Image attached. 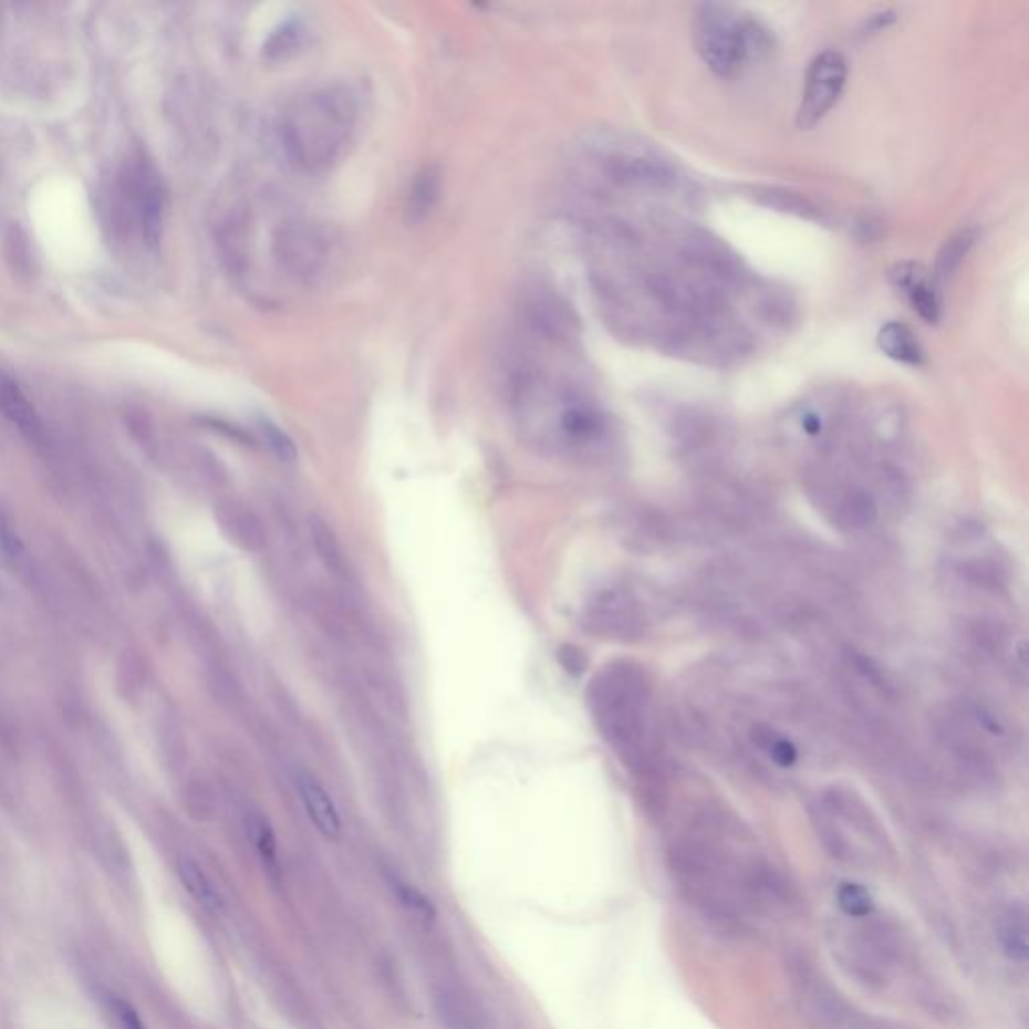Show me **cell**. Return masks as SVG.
Instances as JSON below:
<instances>
[{
  "instance_id": "1",
  "label": "cell",
  "mask_w": 1029,
  "mask_h": 1029,
  "mask_svg": "<svg viewBox=\"0 0 1029 1029\" xmlns=\"http://www.w3.org/2000/svg\"><path fill=\"white\" fill-rule=\"evenodd\" d=\"M679 895L726 933H750L790 903L787 881L738 827L706 817L669 846Z\"/></svg>"
},
{
  "instance_id": "2",
  "label": "cell",
  "mask_w": 1029,
  "mask_h": 1029,
  "mask_svg": "<svg viewBox=\"0 0 1029 1029\" xmlns=\"http://www.w3.org/2000/svg\"><path fill=\"white\" fill-rule=\"evenodd\" d=\"M358 117V95L349 85H324L298 95L278 127L285 159L304 174L329 172L354 142Z\"/></svg>"
},
{
  "instance_id": "3",
  "label": "cell",
  "mask_w": 1029,
  "mask_h": 1029,
  "mask_svg": "<svg viewBox=\"0 0 1029 1029\" xmlns=\"http://www.w3.org/2000/svg\"><path fill=\"white\" fill-rule=\"evenodd\" d=\"M593 716L625 767L644 772L649 767V682L632 662H615L593 679Z\"/></svg>"
},
{
  "instance_id": "4",
  "label": "cell",
  "mask_w": 1029,
  "mask_h": 1029,
  "mask_svg": "<svg viewBox=\"0 0 1029 1029\" xmlns=\"http://www.w3.org/2000/svg\"><path fill=\"white\" fill-rule=\"evenodd\" d=\"M692 29L698 55L718 77H742L775 51V37L767 24L734 4H700Z\"/></svg>"
},
{
  "instance_id": "5",
  "label": "cell",
  "mask_w": 1029,
  "mask_h": 1029,
  "mask_svg": "<svg viewBox=\"0 0 1029 1029\" xmlns=\"http://www.w3.org/2000/svg\"><path fill=\"white\" fill-rule=\"evenodd\" d=\"M811 817L822 846L836 861L861 869H887L895 863V849L883 822L851 790H827Z\"/></svg>"
},
{
  "instance_id": "6",
  "label": "cell",
  "mask_w": 1029,
  "mask_h": 1029,
  "mask_svg": "<svg viewBox=\"0 0 1029 1029\" xmlns=\"http://www.w3.org/2000/svg\"><path fill=\"white\" fill-rule=\"evenodd\" d=\"M831 935L836 959L869 989H888L915 969L907 935L876 910L859 919L844 917Z\"/></svg>"
},
{
  "instance_id": "7",
  "label": "cell",
  "mask_w": 1029,
  "mask_h": 1029,
  "mask_svg": "<svg viewBox=\"0 0 1029 1029\" xmlns=\"http://www.w3.org/2000/svg\"><path fill=\"white\" fill-rule=\"evenodd\" d=\"M263 262L274 274L294 288L318 284L329 270L332 243L318 224L297 214H280L272 219L270 230L263 231Z\"/></svg>"
},
{
  "instance_id": "8",
  "label": "cell",
  "mask_w": 1029,
  "mask_h": 1029,
  "mask_svg": "<svg viewBox=\"0 0 1029 1029\" xmlns=\"http://www.w3.org/2000/svg\"><path fill=\"white\" fill-rule=\"evenodd\" d=\"M789 986L800 1018L811 1029H898L854 1006L802 955L789 959Z\"/></svg>"
},
{
  "instance_id": "9",
  "label": "cell",
  "mask_w": 1029,
  "mask_h": 1029,
  "mask_svg": "<svg viewBox=\"0 0 1029 1029\" xmlns=\"http://www.w3.org/2000/svg\"><path fill=\"white\" fill-rule=\"evenodd\" d=\"M846 77L849 65L841 53L824 51L812 59L797 111V125L800 129L817 127L831 113L843 95Z\"/></svg>"
},
{
  "instance_id": "10",
  "label": "cell",
  "mask_w": 1029,
  "mask_h": 1029,
  "mask_svg": "<svg viewBox=\"0 0 1029 1029\" xmlns=\"http://www.w3.org/2000/svg\"><path fill=\"white\" fill-rule=\"evenodd\" d=\"M588 624L595 634L607 637H635L642 634L644 620L637 610V603L624 590H607L600 593L590 605Z\"/></svg>"
},
{
  "instance_id": "11",
  "label": "cell",
  "mask_w": 1029,
  "mask_h": 1029,
  "mask_svg": "<svg viewBox=\"0 0 1029 1029\" xmlns=\"http://www.w3.org/2000/svg\"><path fill=\"white\" fill-rule=\"evenodd\" d=\"M888 278L898 292L910 300L915 314H919L927 324H937L942 318V298L935 278L921 263H897Z\"/></svg>"
},
{
  "instance_id": "12",
  "label": "cell",
  "mask_w": 1029,
  "mask_h": 1029,
  "mask_svg": "<svg viewBox=\"0 0 1029 1029\" xmlns=\"http://www.w3.org/2000/svg\"><path fill=\"white\" fill-rule=\"evenodd\" d=\"M994 933L1001 953L1014 964L1026 965L1029 957L1028 910L1023 903H1009L997 911Z\"/></svg>"
},
{
  "instance_id": "13",
  "label": "cell",
  "mask_w": 1029,
  "mask_h": 1029,
  "mask_svg": "<svg viewBox=\"0 0 1029 1029\" xmlns=\"http://www.w3.org/2000/svg\"><path fill=\"white\" fill-rule=\"evenodd\" d=\"M298 792L300 799L304 802L310 821L316 824L318 831L322 832L329 839H336L340 834L339 811L334 807V800L330 799L326 789L318 782L316 778L310 777L306 772L298 775Z\"/></svg>"
},
{
  "instance_id": "14",
  "label": "cell",
  "mask_w": 1029,
  "mask_h": 1029,
  "mask_svg": "<svg viewBox=\"0 0 1029 1029\" xmlns=\"http://www.w3.org/2000/svg\"><path fill=\"white\" fill-rule=\"evenodd\" d=\"M0 413L21 428L27 437L41 435V418L37 415L31 401L22 393L21 386L11 376L0 373Z\"/></svg>"
},
{
  "instance_id": "15",
  "label": "cell",
  "mask_w": 1029,
  "mask_h": 1029,
  "mask_svg": "<svg viewBox=\"0 0 1029 1029\" xmlns=\"http://www.w3.org/2000/svg\"><path fill=\"white\" fill-rule=\"evenodd\" d=\"M876 344L881 352L891 361L907 364V366H923L925 352L921 349L919 340L913 330L901 322H888L876 334Z\"/></svg>"
},
{
  "instance_id": "16",
  "label": "cell",
  "mask_w": 1029,
  "mask_h": 1029,
  "mask_svg": "<svg viewBox=\"0 0 1029 1029\" xmlns=\"http://www.w3.org/2000/svg\"><path fill=\"white\" fill-rule=\"evenodd\" d=\"M836 521L846 529H865L876 519V505L865 489L844 491L834 505Z\"/></svg>"
},
{
  "instance_id": "17",
  "label": "cell",
  "mask_w": 1029,
  "mask_h": 1029,
  "mask_svg": "<svg viewBox=\"0 0 1029 1029\" xmlns=\"http://www.w3.org/2000/svg\"><path fill=\"white\" fill-rule=\"evenodd\" d=\"M179 876H181L184 887L189 891V895L196 898L204 910L211 911V913L221 911V907H224L221 895H219L214 881L209 879L208 873L201 869L198 861L184 856L179 861Z\"/></svg>"
},
{
  "instance_id": "18",
  "label": "cell",
  "mask_w": 1029,
  "mask_h": 1029,
  "mask_svg": "<svg viewBox=\"0 0 1029 1029\" xmlns=\"http://www.w3.org/2000/svg\"><path fill=\"white\" fill-rule=\"evenodd\" d=\"M306 41V29L300 21H290L276 31L268 43L263 44V53L270 63H284L297 55Z\"/></svg>"
},
{
  "instance_id": "19",
  "label": "cell",
  "mask_w": 1029,
  "mask_h": 1029,
  "mask_svg": "<svg viewBox=\"0 0 1029 1029\" xmlns=\"http://www.w3.org/2000/svg\"><path fill=\"white\" fill-rule=\"evenodd\" d=\"M230 536L246 551H262L266 545V531L262 521L248 509L233 507L228 517Z\"/></svg>"
},
{
  "instance_id": "20",
  "label": "cell",
  "mask_w": 1029,
  "mask_h": 1029,
  "mask_svg": "<svg viewBox=\"0 0 1029 1029\" xmlns=\"http://www.w3.org/2000/svg\"><path fill=\"white\" fill-rule=\"evenodd\" d=\"M243 829L256 853L262 856L263 863L270 866L278 865V844L270 822L266 821L260 812H248L243 819Z\"/></svg>"
},
{
  "instance_id": "21",
  "label": "cell",
  "mask_w": 1029,
  "mask_h": 1029,
  "mask_svg": "<svg viewBox=\"0 0 1029 1029\" xmlns=\"http://www.w3.org/2000/svg\"><path fill=\"white\" fill-rule=\"evenodd\" d=\"M975 231L974 230H962L959 233H955L952 240H947V243L943 246L942 253H939V262H937V270H935V282L937 280H945L962 266L964 262L965 256L971 250V246L975 243Z\"/></svg>"
},
{
  "instance_id": "22",
  "label": "cell",
  "mask_w": 1029,
  "mask_h": 1029,
  "mask_svg": "<svg viewBox=\"0 0 1029 1029\" xmlns=\"http://www.w3.org/2000/svg\"><path fill=\"white\" fill-rule=\"evenodd\" d=\"M752 742H755L762 752H767L768 758L772 762H777L778 767H792L797 762V748L790 745L787 738H782L780 734L770 730V728H765V726H756L752 730Z\"/></svg>"
},
{
  "instance_id": "23",
  "label": "cell",
  "mask_w": 1029,
  "mask_h": 1029,
  "mask_svg": "<svg viewBox=\"0 0 1029 1029\" xmlns=\"http://www.w3.org/2000/svg\"><path fill=\"white\" fill-rule=\"evenodd\" d=\"M836 903H839V910L843 913V917H849V919L866 917V915H871L875 911L873 895L865 887L856 885V883H843L836 891Z\"/></svg>"
},
{
  "instance_id": "24",
  "label": "cell",
  "mask_w": 1029,
  "mask_h": 1029,
  "mask_svg": "<svg viewBox=\"0 0 1029 1029\" xmlns=\"http://www.w3.org/2000/svg\"><path fill=\"white\" fill-rule=\"evenodd\" d=\"M438 198V174L433 169H425L420 176H416L415 186L408 198V211L415 218H423L428 209L435 206Z\"/></svg>"
},
{
  "instance_id": "25",
  "label": "cell",
  "mask_w": 1029,
  "mask_h": 1029,
  "mask_svg": "<svg viewBox=\"0 0 1029 1029\" xmlns=\"http://www.w3.org/2000/svg\"><path fill=\"white\" fill-rule=\"evenodd\" d=\"M0 559L14 570H21L27 563V551L22 545L21 537L17 536L9 519L2 513H0Z\"/></svg>"
},
{
  "instance_id": "26",
  "label": "cell",
  "mask_w": 1029,
  "mask_h": 1029,
  "mask_svg": "<svg viewBox=\"0 0 1029 1029\" xmlns=\"http://www.w3.org/2000/svg\"><path fill=\"white\" fill-rule=\"evenodd\" d=\"M312 537L316 543L318 553L322 561L329 565V570L339 571L342 568V555H340L339 543L334 539V533L322 519L314 517L312 519Z\"/></svg>"
},
{
  "instance_id": "27",
  "label": "cell",
  "mask_w": 1029,
  "mask_h": 1029,
  "mask_svg": "<svg viewBox=\"0 0 1029 1029\" xmlns=\"http://www.w3.org/2000/svg\"><path fill=\"white\" fill-rule=\"evenodd\" d=\"M262 433L263 437L270 443V447H272V450H274L280 459L284 460V462L297 460V447H294V443L285 437L280 428H276L274 425H270V423H263Z\"/></svg>"
},
{
  "instance_id": "28",
  "label": "cell",
  "mask_w": 1029,
  "mask_h": 1029,
  "mask_svg": "<svg viewBox=\"0 0 1029 1029\" xmlns=\"http://www.w3.org/2000/svg\"><path fill=\"white\" fill-rule=\"evenodd\" d=\"M395 885L398 897H401V901H403L406 907L413 911L415 915L423 917V919H427V917H433V915H435L433 905H430L427 898L423 897L415 887H410V885H406V883H398V881H396Z\"/></svg>"
},
{
  "instance_id": "29",
  "label": "cell",
  "mask_w": 1029,
  "mask_h": 1029,
  "mask_svg": "<svg viewBox=\"0 0 1029 1029\" xmlns=\"http://www.w3.org/2000/svg\"><path fill=\"white\" fill-rule=\"evenodd\" d=\"M111 1009H113L115 1018L119 1021L121 1029H147V1026L143 1023L142 1016L137 1014V1009L133 1008L127 999H123V997L111 999Z\"/></svg>"
},
{
  "instance_id": "30",
  "label": "cell",
  "mask_w": 1029,
  "mask_h": 1029,
  "mask_svg": "<svg viewBox=\"0 0 1029 1029\" xmlns=\"http://www.w3.org/2000/svg\"><path fill=\"white\" fill-rule=\"evenodd\" d=\"M559 662L573 676H580L581 672L588 666V659L583 656V652L573 646H563L559 649Z\"/></svg>"
}]
</instances>
